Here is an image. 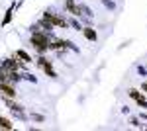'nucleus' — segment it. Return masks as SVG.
Returning <instances> with one entry per match:
<instances>
[{"label": "nucleus", "mask_w": 147, "mask_h": 131, "mask_svg": "<svg viewBox=\"0 0 147 131\" xmlns=\"http://www.w3.org/2000/svg\"><path fill=\"white\" fill-rule=\"evenodd\" d=\"M141 90H143V92L147 94V80H145V82H141Z\"/></svg>", "instance_id": "23"}, {"label": "nucleus", "mask_w": 147, "mask_h": 131, "mask_svg": "<svg viewBox=\"0 0 147 131\" xmlns=\"http://www.w3.org/2000/svg\"><path fill=\"white\" fill-rule=\"evenodd\" d=\"M63 41H65V49H71V51H75V53H80V49L73 43V41H69V39H63Z\"/></svg>", "instance_id": "16"}, {"label": "nucleus", "mask_w": 147, "mask_h": 131, "mask_svg": "<svg viewBox=\"0 0 147 131\" xmlns=\"http://www.w3.org/2000/svg\"><path fill=\"white\" fill-rule=\"evenodd\" d=\"M20 4H22V2H18V4H16V2H12L10 6H8V10H6V14H4V20H2V24H0L2 28H6V26L12 22V18H14V8H18Z\"/></svg>", "instance_id": "5"}, {"label": "nucleus", "mask_w": 147, "mask_h": 131, "mask_svg": "<svg viewBox=\"0 0 147 131\" xmlns=\"http://www.w3.org/2000/svg\"><path fill=\"white\" fill-rule=\"evenodd\" d=\"M69 26H71L73 30H77V32H82V28H84V26L80 24V20H79V18H75V16L69 20Z\"/></svg>", "instance_id": "13"}, {"label": "nucleus", "mask_w": 147, "mask_h": 131, "mask_svg": "<svg viewBox=\"0 0 147 131\" xmlns=\"http://www.w3.org/2000/svg\"><path fill=\"white\" fill-rule=\"evenodd\" d=\"M51 39H53V35L47 33V32H43V30L32 32V35H30V43L34 45V49L39 55H43V53L49 51V41H51Z\"/></svg>", "instance_id": "1"}, {"label": "nucleus", "mask_w": 147, "mask_h": 131, "mask_svg": "<svg viewBox=\"0 0 147 131\" xmlns=\"http://www.w3.org/2000/svg\"><path fill=\"white\" fill-rule=\"evenodd\" d=\"M127 96H129L131 100H136V104L139 106V108L147 110V98H145V94H143L141 90H137V88H129V90H127Z\"/></svg>", "instance_id": "3"}, {"label": "nucleus", "mask_w": 147, "mask_h": 131, "mask_svg": "<svg viewBox=\"0 0 147 131\" xmlns=\"http://www.w3.org/2000/svg\"><path fill=\"white\" fill-rule=\"evenodd\" d=\"M0 92H2V96L16 98V88L12 86V82H0Z\"/></svg>", "instance_id": "7"}, {"label": "nucleus", "mask_w": 147, "mask_h": 131, "mask_svg": "<svg viewBox=\"0 0 147 131\" xmlns=\"http://www.w3.org/2000/svg\"><path fill=\"white\" fill-rule=\"evenodd\" d=\"M61 49H65V41L53 37V39L49 41V51H61Z\"/></svg>", "instance_id": "9"}, {"label": "nucleus", "mask_w": 147, "mask_h": 131, "mask_svg": "<svg viewBox=\"0 0 147 131\" xmlns=\"http://www.w3.org/2000/svg\"><path fill=\"white\" fill-rule=\"evenodd\" d=\"M22 80H28V82L35 84V82H37V77H34L32 73H22Z\"/></svg>", "instance_id": "15"}, {"label": "nucleus", "mask_w": 147, "mask_h": 131, "mask_svg": "<svg viewBox=\"0 0 147 131\" xmlns=\"http://www.w3.org/2000/svg\"><path fill=\"white\" fill-rule=\"evenodd\" d=\"M80 33H82V35L88 39V41H92V43H96V41H98V32H96L92 26H84Z\"/></svg>", "instance_id": "6"}, {"label": "nucleus", "mask_w": 147, "mask_h": 131, "mask_svg": "<svg viewBox=\"0 0 147 131\" xmlns=\"http://www.w3.org/2000/svg\"><path fill=\"white\" fill-rule=\"evenodd\" d=\"M45 63H49V59H45L43 55H39V57L35 59V65H37V67H43V65H45Z\"/></svg>", "instance_id": "20"}, {"label": "nucleus", "mask_w": 147, "mask_h": 131, "mask_svg": "<svg viewBox=\"0 0 147 131\" xmlns=\"http://www.w3.org/2000/svg\"><path fill=\"white\" fill-rule=\"evenodd\" d=\"M41 69H43V73H45L49 78H57V77H59V75L55 73V69H53V65H51V61H49V63H45Z\"/></svg>", "instance_id": "11"}, {"label": "nucleus", "mask_w": 147, "mask_h": 131, "mask_svg": "<svg viewBox=\"0 0 147 131\" xmlns=\"http://www.w3.org/2000/svg\"><path fill=\"white\" fill-rule=\"evenodd\" d=\"M100 2H102V4H104V6H106L110 12L116 10V2H114V0H100Z\"/></svg>", "instance_id": "18"}, {"label": "nucleus", "mask_w": 147, "mask_h": 131, "mask_svg": "<svg viewBox=\"0 0 147 131\" xmlns=\"http://www.w3.org/2000/svg\"><path fill=\"white\" fill-rule=\"evenodd\" d=\"M12 55H14V57H18V59H20L22 63H26V65H30V63H34V59H32L30 55L26 53L24 49H16V51H14Z\"/></svg>", "instance_id": "8"}, {"label": "nucleus", "mask_w": 147, "mask_h": 131, "mask_svg": "<svg viewBox=\"0 0 147 131\" xmlns=\"http://www.w3.org/2000/svg\"><path fill=\"white\" fill-rule=\"evenodd\" d=\"M63 8H65L71 16H75V18L80 20L82 12H80V8H79V0H65V2H63Z\"/></svg>", "instance_id": "4"}, {"label": "nucleus", "mask_w": 147, "mask_h": 131, "mask_svg": "<svg viewBox=\"0 0 147 131\" xmlns=\"http://www.w3.org/2000/svg\"><path fill=\"white\" fill-rule=\"evenodd\" d=\"M136 71H137V75H139V77H147V67L137 65V67H136Z\"/></svg>", "instance_id": "19"}, {"label": "nucleus", "mask_w": 147, "mask_h": 131, "mask_svg": "<svg viewBox=\"0 0 147 131\" xmlns=\"http://www.w3.org/2000/svg\"><path fill=\"white\" fill-rule=\"evenodd\" d=\"M0 82H10V75H8V71L2 69V67H0Z\"/></svg>", "instance_id": "17"}, {"label": "nucleus", "mask_w": 147, "mask_h": 131, "mask_svg": "<svg viewBox=\"0 0 147 131\" xmlns=\"http://www.w3.org/2000/svg\"><path fill=\"white\" fill-rule=\"evenodd\" d=\"M122 114H124V116H127V114H129V108H127V106H124V108H122Z\"/></svg>", "instance_id": "22"}, {"label": "nucleus", "mask_w": 147, "mask_h": 131, "mask_svg": "<svg viewBox=\"0 0 147 131\" xmlns=\"http://www.w3.org/2000/svg\"><path fill=\"white\" fill-rule=\"evenodd\" d=\"M41 18L49 20V22L53 24V28H61V30H69V28H71L67 18H63V16H59V14H55V12H51V10H45Z\"/></svg>", "instance_id": "2"}, {"label": "nucleus", "mask_w": 147, "mask_h": 131, "mask_svg": "<svg viewBox=\"0 0 147 131\" xmlns=\"http://www.w3.org/2000/svg\"><path fill=\"white\" fill-rule=\"evenodd\" d=\"M0 129H6V131H12L14 129V123H12L8 118H4V116H0Z\"/></svg>", "instance_id": "12"}, {"label": "nucleus", "mask_w": 147, "mask_h": 131, "mask_svg": "<svg viewBox=\"0 0 147 131\" xmlns=\"http://www.w3.org/2000/svg\"><path fill=\"white\" fill-rule=\"evenodd\" d=\"M129 123H131L134 127H141V123H139V120H137V118H131V120H129Z\"/></svg>", "instance_id": "21"}, {"label": "nucleus", "mask_w": 147, "mask_h": 131, "mask_svg": "<svg viewBox=\"0 0 147 131\" xmlns=\"http://www.w3.org/2000/svg\"><path fill=\"white\" fill-rule=\"evenodd\" d=\"M37 26H39L43 32H47V33L53 32V24L49 22V20H45V18H39V20H37Z\"/></svg>", "instance_id": "10"}, {"label": "nucleus", "mask_w": 147, "mask_h": 131, "mask_svg": "<svg viewBox=\"0 0 147 131\" xmlns=\"http://www.w3.org/2000/svg\"><path fill=\"white\" fill-rule=\"evenodd\" d=\"M32 121H37V123H43L45 121V116H41V114H35V112H30V116H28Z\"/></svg>", "instance_id": "14"}, {"label": "nucleus", "mask_w": 147, "mask_h": 131, "mask_svg": "<svg viewBox=\"0 0 147 131\" xmlns=\"http://www.w3.org/2000/svg\"><path fill=\"white\" fill-rule=\"evenodd\" d=\"M139 118H141L143 121H147V114H139Z\"/></svg>", "instance_id": "24"}]
</instances>
